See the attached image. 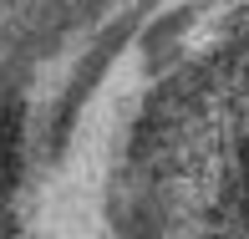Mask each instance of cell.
<instances>
[{
	"label": "cell",
	"instance_id": "obj_1",
	"mask_svg": "<svg viewBox=\"0 0 249 239\" xmlns=\"http://www.w3.org/2000/svg\"><path fill=\"white\" fill-rule=\"evenodd\" d=\"M16 153H20V117L0 107V193L16 184Z\"/></svg>",
	"mask_w": 249,
	"mask_h": 239
}]
</instances>
